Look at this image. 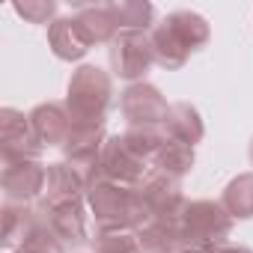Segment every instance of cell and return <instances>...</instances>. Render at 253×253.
I'll list each match as a JSON object with an SVG mask.
<instances>
[{
	"label": "cell",
	"instance_id": "1",
	"mask_svg": "<svg viewBox=\"0 0 253 253\" xmlns=\"http://www.w3.org/2000/svg\"><path fill=\"white\" fill-rule=\"evenodd\" d=\"M113 104V78L98 66H81L69 78L66 110L72 125H104V113Z\"/></svg>",
	"mask_w": 253,
	"mask_h": 253
},
{
	"label": "cell",
	"instance_id": "2",
	"mask_svg": "<svg viewBox=\"0 0 253 253\" xmlns=\"http://www.w3.org/2000/svg\"><path fill=\"white\" fill-rule=\"evenodd\" d=\"M179 226H182V250L217 253L232 232V217L214 200H191L182 211Z\"/></svg>",
	"mask_w": 253,
	"mask_h": 253
},
{
	"label": "cell",
	"instance_id": "3",
	"mask_svg": "<svg viewBox=\"0 0 253 253\" xmlns=\"http://www.w3.org/2000/svg\"><path fill=\"white\" fill-rule=\"evenodd\" d=\"M89 211L95 214L98 229H137L143 223V200L140 185H119V182H92L86 191Z\"/></svg>",
	"mask_w": 253,
	"mask_h": 253
},
{
	"label": "cell",
	"instance_id": "4",
	"mask_svg": "<svg viewBox=\"0 0 253 253\" xmlns=\"http://www.w3.org/2000/svg\"><path fill=\"white\" fill-rule=\"evenodd\" d=\"M146 167H149V161H143V158L128 146L125 134H113V137H107L95 170L86 176V185L107 179V182H119V185L137 188V185H143Z\"/></svg>",
	"mask_w": 253,
	"mask_h": 253
},
{
	"label": "cell",
	"instance_id": "5",
	"mask_svg": "<svg viewBox=\"0 0 253 253\" xmlns=\"http://www.w3.org/2000/svg\"><path fill=\"white\" fill-rule=\"evenodd\" d=\"M107 57H110V69H113L116 78L131 81V84H140L146 78V72L152 69V63H155L152 39L143 30H122L110 42Z\"/></svg>",
	"mask_w": 253,
	"mask_h": 253
},
{
	"label": "cell",
	"instance_id": "6",
	"mask_svg": "<svg viewBox=\"0 0 253 253\" xmlns=\"http://www.w3.org/2000/svg\"><path fill=\"white\" fill-rule=\"evenodd\" d=\"M119 110H122L125 119H128L131 128H152V131H164V122L170 116L167 98L161 95L158 86H152L146 81L131 84L128 89L122 92Z\"/></svg>",
	"mask_w": 253,
	"mask_h": 253
},
{
	"label": "cell",
	"instance_id": "7",
	"mask_svg": "<svg viewBox=\"0 0 253 253\" xmlns=\"http://www.w3.org/2000/svg\"><path fill=\"white\" fill-rule=\"evenodd\" d=\"M140 200H143V223L146 220H182V211L188 206L182 185L164 173L146 176L140 185ZM140 223V226H143Z\"/></svg>",
	"mask_w": 253,
	"mask_h": 253
},
{
	"label": "cell",
	"instance_id": "8",
	"mask_svg": "<svg viewBox=\"0 0 253 253\" xmlns=\"http://www.w3.org/2000/svg\"><path fill=\"white\" fill-rule=\"evenodd\" d=\"M0 152H3V164L30 161V158H39V152H42V146L30 128V116H24L15 107L0 110Z\"/></svg>",
	"mask_w": 253,
	"mask_h": 253
},
{
	"label": "cell",
	"instance_id": "9",
	"mask_svg": "<svg viewBox=\"0 0 253 253\" xmlns=\"http://www.w3.org/2000/svg\"><path fill=\"white\" fill-rule=\"evenodd\" d=\"M36 214L63 244H84L89 238L86 235L84 200H66V203H45V200H39Z\"/></svg>",
	"mask_w": 253,
	"mask_h": 253
},
{
	"label": "cell",
	"instance_id": "10",
	"mask_svg": "<svg viewBox=\"0 0 253 253\" xmlns=\"http://www.w3.org/2000/svg\"><path fill=\"white\" fill-rule=\"evenodd\" d=\"M45 182H48V167L39 158L3 164V176H0L6 203H30L36 197H42Z\"/></svg>",
	"mask_w": 253,
	"mask_h": 253
},
{
	"label": "cell",
	"instance_id": "11",
	"mask_svg": "<svg viewBox=\"0 0 253 253\" xmlns=\"http://www.w3.org/2000/svg\"><path fill=\"white\" fill-rule=\"evenodd\" d=\"M104 143H107L104 125H72L69 140L63 143L66 164H72V167H75L78 173H84V179H86V176L95 170Z\"/></svg>",
	"mask_w": 253,
	"mask_h": 253
},
{
	"label": "cell",
	"instance_id": "12",
	"mask_svg": "<svg viewBox=\"0 0 253 253\" xmlns=\"http://www.w3.org/2000/svg\"><path fill=\"white\" fill-rule=\"evenodd\" d=\"M27 116H30V128L42 149H48V146L63 149V143L69 140V131H72V116H69L66 104H57V101L36 104Z\"/></svg>",
	"mask_w": 253,
	"mask_h": 253
},
{
	"label": "cell",
	"instance_id": "13",
	"mask_svg": "<svg viewBox=\"0 0 253 253\" xmlns=\"http://www.w3.org/2000/svg\"><path fill=\"white\" fill-rule=\"evenodd\" d=\"M48 48L54 51L57 60L75 63V60L86 57V51L92 48V42H89L84 24L78 21V15H69V18H57L48 27Z\"/></svg>",
	"mask_w": 253,
	"mask_h": 253
},
{
	"label": "cell",
	"instance_id": "14",
	"mask_svg": "<svg viewBox=\"0 0 253 253\" xmlns=\"http://www.w3.org/2000/svg\"><path fill=\"white\" fill-rule=\"evenodd\" d=\"M149 39H152L155 63H158L161 69H167V72L182 69V66L188 63V57L194 54V51H191V45H188V39L179 33V27L173 24V18H170V15H167L161 24H155V27H152Z\"/></svg>",
	"mask_w": 253,
	"mask_h": 253
},
{
	"label": "cell",
	"instance_id": "15",
	"mask_svg": "<svg viewBox=\"0 0 253 253\" xmlns=\"http://www.w3.org/2000/svg\"><path fill=\"white\" fill-rule=\"evenodd\" d=\"M89 191L84 173H78L72 164L66 161H57V164H48V182H45V194L42 200L45 203H66V200H84Z\"/></svg>",
	"mask_w": 253,
	"mask_h": 253
},
{
	"label": "cell",
	"instance_id": "16",
	"mask_svg": "<svg viewBox=\"0 0 253 253\" xmlns=\"http://www.w3.org/2000/svg\"><path fill=\"white\" fill-rule=\"evenodd\" d=\"M164 134L173 137V140H182L188 146H197L203 137H206V125H203V116L200 110L191 104V101H176L170 104V116L164 122Z\"/></svg>",
	"mask_w": 253,
	"mask_h": 253
},
{
	"label": "cell",
	"instance_id": "17",
	"mask_svg": "<svg viewBox=\"0 0 253 253\" xmlns=\"http://www.w3.org/2000/svg\"><path fill=\"white\" fill-rule=\"evenodd\" d=\"M36 223H39V214L36 209H30V203H3V247L15 253L30 238Z\"/></svg>",
	"mask_w": 253,
	"mask_h": 253
},
{
	"label": "cell",
	"instance_id": "18",
	"mask_svg": "<svg viewBox=\"0 0 253 253\" xmlns=\"http://www.w3.org/2000/svg\"><path fill=\"white\" fill-rule=\"evenodd\" d=\"M143 253H179L182 250V226L179 220H146L134 229Z\"/></svg>",
	"mask_w": 253,
	"mask_h": 253
},
{
	"label": "cell",
	"instance_id": "19",
	"mask_svg": "<svg viewBox=\"0 0 253 253\" xmlns=\"http://www.w3.org/2000/svg\"><path fill=\"white\" fill-rule=\"evenodd\" d=\"M194 146H188V143H182V140H173V137H167L164 134V143H161V149H158V155H155V167H158V173H164V176H170V179H176V182H182L191 170H194Z\"/></svg>",
	"mask_w": 253,
	"mask_h": 253
},
{
	"label": "cell",
	"instance_id": "20",
	"mask_svg": "<svg viewBox=\"0 0 253 253\" xmlns=\"http://www.w3.org/2000/svg\"><path fill=\"white\" fill-rule=\"evenodd\" d=\"M78 21L84 24L86 36L92 45H110L116 36H119V27H116V18L110 12V3H95V6H81L78 9Z\"/></svg>",
	"mask_w": 253,
	"mask_h": 253
},
{
	"label": "cell",
	"instance_id": "21",
	"mask_svg": "<svg viewBox=\"0 0 253 253\" xmlns=\"http://www.w3.org/2000/svg\"><path fill=\"white\" fill-rule=\"evenodd\" d=\"M220 206L229 211L232 220H235V217H238V220L253 217V173H241V176H235V179L223 188Z\"/></svg>",
	"mask_w": 253,
	"mask_h": 253
},
{
	"label": "cell",
	"instance_id": "22",
	"mask_svg": "<svg viewBox=\"0 0 253 253\" xmlns=\"http://www.w3.org/2000/svg\"><path fill=\"white\" fill-rule=\"evenodd\" d=\"M110 12L116 18V27L119 33L122 30H149L152 27V18H155V9L146 0H119V3H110Z\"/></svg>",
	"mask_w": 253,
	"mask_h": 253
},
{
	"label": "cell",
	"instance_id": "23",
	"mask_svg": "<svg viewBox=\"0 0 253 253\" xmlns=\"http://www.w3.org/2000/svg\"><path fill=\"white\" fill-rule=\"evenodd\" d=\"M92 253H143L134 229H98Z\"/></svg>",
	"mask_w": 253,
	"mask_h": 253
},
{
	"label": "cell",
	"instance_id": "24",
	"mask_svg": "<svg viewBox=\"0 0 253 253\" xmlns=\"http://www.w3.org/2000/svg\"><path fill=\"white\" fill-rule=\"evenodd\" d=\"M15 253H66V244H63V241H60V238H57L42 220H39L36 229L30 232V238H27Z\"/></svg>",
	"mask_w": 253,
	"mask_h": 253
},
{
	"label": "cell",
	"instance_id": "25",
	"mask_svg": "<svg viewBox=\"0 0 253 253\" xmlns=\"http://www.w3.org/2000/svg\"><path fill=\"white\" fill-rule=\"evenodd\" d=\"M15 12L30 21V24H54L57 21V3L54 0H24V3H15Z\"/></svg>",
	"mask_w": 253,
	"mask_h": 253
},
{
	"label": "cell",
	"instance_id": "26",
	"mask_svg": "<svg viewBox=\"0 0 253 253\" xmlns=\"http://www.w3.org/2000/svg\"><path fill=\"white\" fill-rule=\"evenodd\" d=\"M217 253H253L250 247H241V244H223Z\"/></svg>",
	"mask_w": 253,
	"mask_h": 253
},
{
	"label": "cell",
	"instance_id": "27",
	"mask_svg": "<svg viewBox=\"0 0 253 253\" xmlns=\"http://www.w3.org/2000/svg\"><path fill=\"white\" fill-rule=\"evenodd\" d=\"M247 155H250V164H253V140H250V149H247Z\"/></svg>",
	"mask_w": 253,
	"mask_h": 253
},
{
	"label": "cell",
	"instance_id": "28",
	"mask_svg": "<svg viewBox=\"0 0 253 253\" xmlns=\"http://www.w3.org/2000/svg\"><path fill=\"white\" fill-rule=\"evenodd\" d=\"M179 253H188V250H179Z\"/></svg>",
	"mask_w": 253,
	"mask_h": 253
}]
</instances>
